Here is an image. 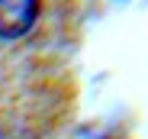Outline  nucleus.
Segmentation results:
<instances>
[{"label":"nucleus","instance_id":"obj_1","mask_svg":"<svg viewBox=\"0 0 148 139\" xmlns=\"http://www.w3.org/2000/svg\"><path fill=\"white\" fill-rule=\"evenodd\" d=\"M39 19V0H0V39H23Z\"/></svg>","mask_w":148,"mask_h":139}]
</instances>
